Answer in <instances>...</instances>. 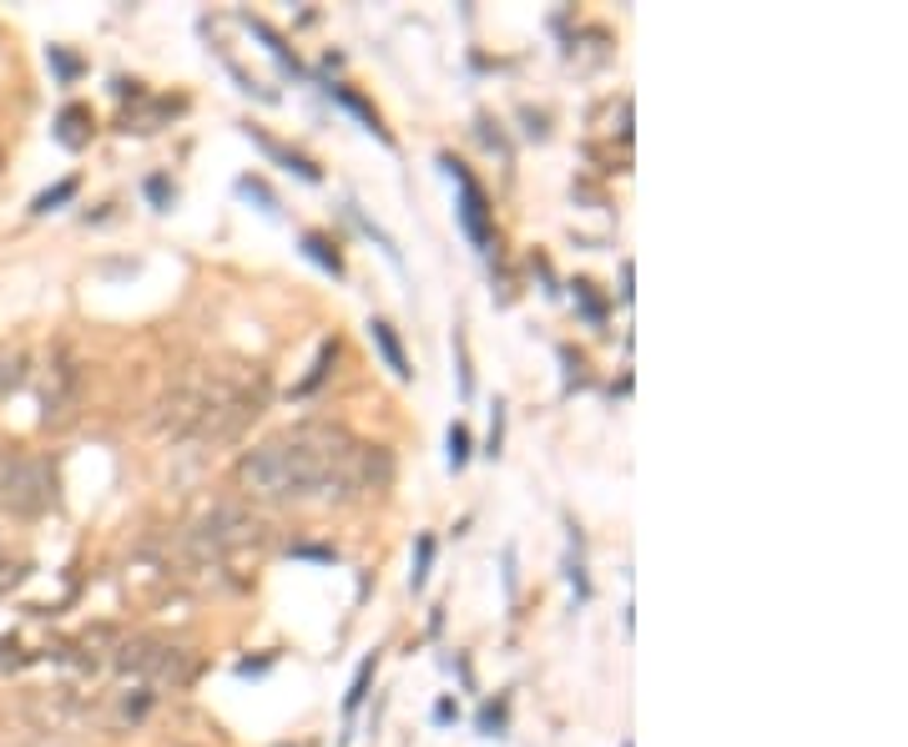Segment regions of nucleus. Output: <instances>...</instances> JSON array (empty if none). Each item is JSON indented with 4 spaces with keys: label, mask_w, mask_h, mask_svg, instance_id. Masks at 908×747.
<instances>
[{
    "label": "nucleus",
    "mask_w": 908,
    "mask_h": 747,
    "mask_svg": "<svg viewBox=\"0 0 908 747\" xmlns=\"http://www.w3.org/2000/svg\"><path fill=\"white\" fill-rule=\"evenodd\" d=\"M71 192H77V182H61V187H51V192H41V198H36V212H51L56 202H67Z\"/></svg>",
    "instance_id": "obj_11"
},
{
    "label": "nucleus",
    "mask_w": 908,
    "mask_h": 747,
    "mask_svg": "<svg viewBox=\"0 0 908 747\" xmlns=\"http://www.w3.org/2000/svg\"><path fill=\"white\" fill-rule=\"evenodd\" d=\"M470 460V435H465V425L449 429V470H460V465Z\"/></svg>",
    "instance_id": "obj_8"
},
{
    "label": "nucleus",
    "mask_w": 908,
    "mask_h": 747,
    "mask_svg": "<svg viewBox=\"0 0 908 747\" xmlns=\"http://www.w3.org/2000/svg\"><path fill=\"white\" fill-rule=\"evenodd\" d=\"M16 379H21V353L0 349V395H6V389H16Z\"/></svg>",
    "instance_id": "obj_9"
},
{
    "label": "nucleus",
    "mask_w": 908,
    "mask_h": 747,
    "mask_svg": "<svg viewBox=\"0 0 908 747\" xmlns=\"http://www.w3.org/2000/svg\"><path fill=\"white\" fill-rule=\"evenodd\" d=\"M147 192H152V202H157V208H167V198H172V187H167V177H152V182H147Z\"/></svg>",
    "instance_id": "obj_13"
},
{
    "label": "nucleus",
    "mask_w": 908,
    "mask_h": 747,
    "mask_svg": "<svg viewBox=\"0 0 908 747\" xmlns=\"http://www.w3.org/2000/svg\"><path fill=\"white\" fill-rule=\"evenodd\" d=\"M429 560H435V536H419V550H415V571H409V586H425L429 581Z\"/></svg>",
    "instance_id": "obj_6"
},
{
    "label": "nucleus",
    "mask_w": 908,
    "mask_h": 747,
    "mask_svg": "<svg viewBox=\"0 0 908 747\" xmlns=\"http://www.w3.org/2000/svg\"><path fill=\"white\" fill-rule=\"evenodd\" d=\"M303 253H308V258H313V263H323V268H329V273H333V278H339V273H343L339 253H333V248H329V242H323V238H318V232H308V238H303Z\"/></svg>",
    "instance_id": "obj_5"
},
{
    "label": "nucleus",
    "mask_w": 908,
    "mask_h": 747,
    "mask_svg": "<svg viewBox=\"0 0 908 747\" xmlns=\"http://www.w3.org/2000/svg\"><path fill=\"white\" fill-rule=\"evenodd\" d=\"M500 727H505V713H500V707H485V713H480V733H485V737H495Z\"/></svg>",
    "instance_id": "obj_12"
},
{
    "label": "nucleus",
    "mask_w": 908,
    "mask_h": 747,
    "mask_svg": "<svg viewBox=\"0 0 908 747\" xmlns=\"http://www.w3.org/2000/svg\"><path fill=\"white\" fill-rule=\"evenodd\" d=\"M369 333H373V343H379V353H383V359H389V369H395L399 379H409V359H405V349H399L395 329H389V323H383V319H373V323H369Z\"/></svg>",
    "instance_id": "obj_4"
},
{
    "label": "nucleus",
    "mask_w": 908,
    "mask_h": 747,
    "mask_svg": "<svg viewBox=\"0 0 908 747\" xmlns=\"http://www.w3.org/2000/svg\"><path fill=\"white\" fill-rule=\"evenodd\" d=\"M369 677H373V657H369V661H359V677H353L349 697H343V707H349V713L363 703V693H369Z\"/></svg>",
    "instance_id": "obj_10"
},
{
    "label": "nucleus",
    "mask_w": 908,
    "mask_h": 747,
    "mask_svg": "<svg viewBox=\"0 0 908 747\" xmlns=\"http://www.w3.org/2000/svg\"><path fill=\"white\" fill-rule=\"evenodd\" d=\"M0 500L21 516H36L51 500V475L41 460H26V455H0Z\"/></svg>",
    "instance_id": "obj_2"
},
{
    "label": "nucleus",
    "mask_w": 908,
    "mask_h": 747,
    "mask_svg": "<svg viewBox=\"0 0 908 747\" xmlns=\"http://www.w3.org/2000/svg\"><path fill=\"white\" fill-rule=\"evenodd\" d=\"M353 450L359 445L333 429H293L252 455L242 465V480L258 495H333V485L349 480Z\"/></svg>",
    "instance_id": "obj_1"
},
{
    "label": "nucleus",
    "mask_w": 908,
    "mask_h": 747,
    "mask_svg": "<svg viewBox=\"0 0 908 747\" xmlns=\"http://www.w3.org/2000/svg\"><path fill=\"white\" fill-rule=\"evenodd\" d=\"M329 97H333V101H343V107H349V111H353V117H359V121H363V127H369V132H379V117H373V111H369V107H363V101H359V97H353V91H343V87H329Z\"/></svg>",
    "instance_id": "obj_7"
},
{
    "label": "nucleus",
    "mask_w": 908,
    "mask_h": 747,
    "mask_svg": "<svg viewBox=\"0 0 908 747\" xmlns=\"http://www.w3.org/2000/svg\"><path fill=\"white\" fill-rule=\"evenodd\" d=\"M439 167H449V177L460 182V222H465V232H470V242L480 248V253H490V212H485V192H480V182H475L470 172H465L460 162H439Z\"/></svg>",
    "instance_id": "obj_3"
}]
</instances>
